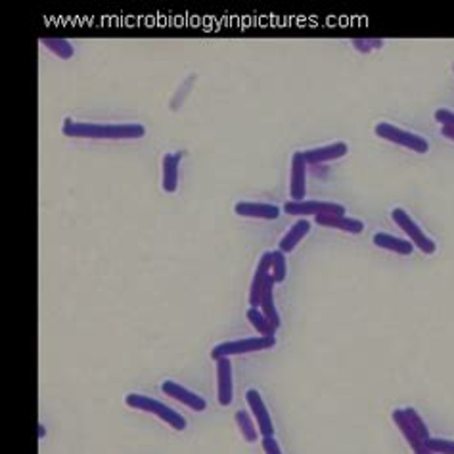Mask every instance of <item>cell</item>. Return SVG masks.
<instances>
[{
	"instance_id": "cell-12",
	"label": "cell",
	"mask_w": 454,
	"mask_h": 454,
	"mask_svg": "<svg viewBox=\"0 0 454 454\" xmlns=\"http://www.w3.org/2000/svg\"><path fill=\"white\" fill-rule=\"evenodd\" d=\"M234 213L246 219H263V221H277L282 209L274 203L264 202H238L234 205Z\"/></svg>"
},
{
	"instance_id": "cell-26",
	"label": "cell",
	"mask_w": 454,
	"mask_h": 454,
	"mask_svg": "<svg viewBox=\"0 0 454 454\" xmlns=\"http://www.w3.org/2000/svg\"><path fill=\"white\" fill-rule=\"evenodd\" d=\"M353 46H355L358 52H362V54H368L372 50L381 48V46H383V41H381V38H355V41H353Z\"/></svg>"
},
{
	"instance_id": "cell-31",
	"label": "cell",
	"mask_w": 454,
	"mask_h": 454,
	"mask_svg": "<svg viewBox=\"0 0 454 454\" xmlns=\"http://www.w3.org/2000/svg\"><path fill=\"white\" fill-rule=\"evenodd\" d=\"M46 437V428H44V423L38 422V439H44Z\"/></svg>"
},
{
	"instance_id": "cell-16",
	"label": "cell",
	"mask_w": 454,
	"mask_h": 454,
	"mask_svg": "<svg viewBox=\"0 0 454 454\" xmlns=\"http://www.w3.org/2000/svg\"><path fill=\"white\" fill-rule=\"evenodd\" d=\"M311 227H313V222L307 221V219H299L297 222H294V227L289 228L288 232L282 236V239H280L278 249L286 253V255L294 252L295 247L301 244V239L311 232Z\"/></svg>"
},
{
	"instance_id": "cell-1",
	"label": "cell",
	"mask_w": 454,
	"mask_h": 454,
	"mask_svg": "<svg viewBox=\"0 0 454 454\" xmlns=\"http://www.w3.org/2000/svg\"><path fill=\"white\" fill-rule=\"evenodd\" d=\"M63 135L69 138H91V140H140L146 136V127L142 123H93L63 119Z\"/></svg>"
},
{
	"instance_id": "cell-19",
	"label": "cell",
	"mask_w": 454,
	"mask_h": 454,
	"mask_svg": "<svg viewBox=\"0 0 454 454\" xmlns=\"http://www.w3.org/2000/svg\"><path fill=\"white\" fill-rule=\"evenodd\" d=\"M247 320H249V324L255 328L259 336H264V338H277V328L272 326L267 316L263 314V311L259 307H249L246 313Z\"/></svg>"
},
{
	"instance_id": "cell-11",
	"label": "cell",
	"mask_w": 454,
	"mask_h": 454,
	"mask_svg": "<svg viewBox=\"0 0 454 454\" xmlns=\"http://www.w3.org/2000/svg\"><path fill=\"white\" fill-rule=\"evenodd\" d=\"M217 362V399L221 406H230L234 401L232 362L230 358H219Z\"/></svg>"
},
{
	"instance_id": "cell-10",
	"label": "cell",
	"mask_w": 454,
	"mask_h": 454,
	"mask_svg": "<svg viewBox=\"0 0 454 454\" xmlns=\"http://www.w3.org/2000/svg\"><path fill=\"white\" fill-rule=\"evenodd\" d=\"M349 152V146L347 142H331V144H326V146L311 148V150H305L303 152V158L307 161V165H324L328 161H336L345 158Z\"/></svg>"
},
{
	"instance_id": "cell-5",
	"label": "cell",
	"mask_w": 454,
	"mask_h": 454,
	"mask_svg": "<svg viewBox=\"0 0 454 454\" xmlns=\"http://www.w3.org/2000/svg\"><path fill=\"white\" fill-rule=\"evenodd\" d=\"M391 219L393 222H395V225H397V227H399L406 236H408L412 246L418 247L423 255H433V253L437 252L435 242H433L428 234L423 232L422 228H420V225H416V221L406 213L405 209H401V207L393 209Z\"/></svg>"
},
{
	"instance_id": "cell-29",
	"label": "cell",
	"mask_w": 454,
	"mask_h": 454,
	"mask_svg": "<svg viewBox=\"0 0 454 454\" xmlns=\"http://www.w3.org/2000/svg\"><path fill=\"white\" fill-rule=\"evenodd\" d=\"M441 135L445 136V138H448V140L454 142V127H450V125H443Z\"/></svg>"
},
{
	"instance_id": "cell-28",
	"label": "cell",
	"mask_w": 454,
	"mask_h": 454,
	"mask_svg": "<svg viewBox=\"0 0 454 454\" xmlns=\"http://www.w3.org/2000/svg\"><path fill=\"white\" fill-rule=\"evenodd\" d=\"M435 119H437V123H441V127L443 125H450V127H454V111L453 110H447V108L437 110Z\"/></svg>"
},
{
	"instance_id": "cell-4",
	"label": "cell",
	"mask_w": 454,
	"mask_h": 454,
	"mask_svg": "<svg viewBox=\"0 0 454 454\" xmlns=\"http://www.w3.org/2000/svg\"><path fill=\"white\" fill-rule=\"evenodd\" d=\"M376 135L383 140L393 142V144L406 148L411 152H416V154H428L430 152V142L425 140L423 136L393 123H378L376 125Z\"/></svg>"
},
{
	"instance_id": "cell-17",
	"label": "cell",
	"mask_w": 454,
	"mask_h": 454,
	"mask_svg": "<svg viewBox=\"0 0 454 454\" xmlns=\"http://www.w3.org/2000/svg\"><path fill=\"white\" fill-rule=\"evenodd\" d=\"M372 242H374L376 247L399 253V255H412V252H414V246L411 244V239L397 238V236H393L389 232H376L372 236Z\"/></svg>"
},
{
	"instance_id": "cell-7",
	"label": "cell",
	"mask_w": 454,
	"mask_h": 454,
	"mask_svg": "<svg viewBox=\"0 0 454 454\" xmlns=\"http://www.w3.org/2000/svg\"><path fill=\"white\" fill-rule=\"evenodd\" d=\"M161 391L165 393L167 397H171L177 403H180V405L192 408L194 412H203L207 408V401L203 399L202 395H197V393H194L188 387L180 386L177 381L165 380L161 383Z\"/></svg>"
},
{
	"instance_id": "cell-3",
	"label": "cell",
	"mask_w": 454,
	"mask_h": 454,
	"mask_svg": "<svg viewBox=\"0 0 454 454\" xmlns=\"http://www.w3.org/2000/svg\"><path fill=\"white\" fill-rule=\"evenodd\" d=\"M277 345V338H264V336H255V338L232 339V341H222L211 349V358H230L236 355H247V353H259V351L272 349Z\"/></svg>"
},
{
	"instance_id": "cell-22",
	"label": "cell",
	"mask_w": 454,
	"mask_h": 454,
	"mask_svg": "<svg viewBox=\"0 0 454 454\" xmlns=\"http://www.w3.org/2000/svg\"><path fill=\"white\" fill-rule=\"evenodd\" d=\"M393 422H395V425L399 428V431L403 433V437H405L406 441H408V445L411 447H416V445H420V437L416 435V431L412 430V425L411 422H408V418H406L405 414V408H397V411H393Z\"/></svg>"
},
{
	"instance_id": "cell-13",
	"label": "cell",
	"mask_w": 454,
	"mask_h": 454,
	"mask_svg": "<svg viewBox=\"0 0 454 454\" xmlns=\"http://www.w3.org/2000/svg\"><path fill=\"white\" fill-rule=\"evenodd\" d=\"M270 263H272V252H264L257 264V270L253 274L252 288H249V307H259L261 305L264 286L270 280Z\"/></svg>"
},
{
	"instance_id": "cell-30",
	"label": "cell",
	"mask_w": 454,
	"mask_h": 454,
	"mask_svg": "<svg viewBox=\"0 0 454 454\" xmlns=\"http://www.w3.org/2000/svg\"><path fill=\"white\" fill-rule=\"evenodd\" d=\"M412 450H414V454H435L433 450H430V448L425 447L423 443H420L416 447H412Z\"/></svg>"
},
{
	"instance_id": "cell-24",
	"label": "cell",
	"mask_w": 454,
	"mask_h": 454,
	"mask_svg": "<svg viewBox=\"0 0 454 454\" xmlns=\"http://www.w3.org/2000/svg\"><path fill=\"white\" fill-rule=\"evenodd\" d=\"M405 414H406V418H408V422H411L412 430L416 431V435L420 437V441H422V443L428 441V439H430L431 435H430V430H428V425L423 423L422 416H420V414H418V412L414 411L412 406L405 408Z\"/></svg>"
},
{
	"instance_id": "cell-20",
	"label": "cell",
	"mask_w": 454,
	"mask_h": 454,
	"mask_svg": "<svg viewBox=\"0 0 454 454\" xmlns=\"http://www.w3.org/2000/svg\"><path fill=\"white\" fill-rule=\"evenodd\" d=\"M234 420H236V425H238L239 433H242V437H244L247 443L259 441L261 433H259V428H257V423H255V418H253L249 412L238 411L236 414H234Z\"/></svg>"
},
{
	"instance_id": "cell-18",
	"label": "cell",
	"mask_w": 454,
	"mask_h": 454,
	"mask_svg": "<svg viewBox=\"0 0 454 454\" xmlns=\"http://www.w3.org/2000/svg\"><path fill=\"white\" fill-rule=\"evenodd\" d=\"M274 284L277 282H274L272 277H270V280L267 282V286H264V292H263V297H261V305H259V309L263 311L264 316H267V319L272 322V326L278 330V328L282 326V319H280L277 303H274Z\"/></svg>"
},
{
	"instance_id": "cell-8",
	"label": "cell",
	"mask_w": 454,
	"mask_h": 454,
	"mask_svg": "<svg viewBox=\"0 0 454 454\" xmlns=\"http://www.w3.org/2000/svg\"><path fill=\"white\" fill-rule=\"evenodd\" d=\"M307 161L303 152H295L292 155V178H289V196L292 202H303L307 194Z\"/></svg>"
},
{
	"instance_id": "cell-14",
	"label": "cell",
	"mask_w": 454,
	"mask_h": 454,
	"mask_svg": "<svg viewBox=\"0 0 454 454\" xmlns=\"http://www.w3.org/2000/svg\"><path fill=\"white\" fill-rule=\"evenodd\" d=\"M316 225L324 228H334V230H341L347 234H362L364 232V222L361 219L347 215H319L314 217Z\"/></svg>"
},
{
	"instance_id": "cell-23",
	"label": "cell",
	"mask_w": 454,
	"mask_h": 454,
	"mask_svg": "<svg viewBox=\"0 0 454 454\" xmlns=\"http://www.w3.org/2000/svg\"><path fill=\"white\" fill-rule=\"evenodd\" d=\"M270 277L277 284H282L288 277V263H286V253L280 249L272 252V263H270Z\"/></svg>"
},
{
	"instance_id": "cell-27",
	"label": "cell",
	"mask_w": 454,
	"mask_h": 454,
	"mask_svg": "<svg viewBox=\"0 0 454 454\" xmlns=\"http://www.w3.org/2000/svg\"><path fill=\"white\" fill-rule=\"evenodd\" d=\"M261 445H263L264 454H282V448L274 437H261Z\"/></svg>"
},
{
	"instance_id": "cell-25",
	"label": "cell",
	"mask_w": 454,
	"mask_h": 454,
	"mask_svg": "<svg viewBox=\"0 0 454 454\" xmlns=\"http://www.w3.org/2000/svg\"><path fill=\"white\" fill-rule=\"evenodd\" d=\"M425 447L433 450L435 454H454V441L453 439H441V437H430L423 443Z\"/></svg>"
},
{
	"instance_id": "cell-6",
	"label": "cell",
	"mask_w": 454,
	"mask_h": 454,
	"mask_svg": "<svg viewBox=\"0 0 454 454\" xmlns=\"http://www.w3.org/2000/svg\"><path fill=\"white\" fill-rule=\"evenodd\" d=\"M282 211L286 215L295 217H319V215H345V205L338 202H322V200H303V202H286Z\"/></svg>"
},
{
	"instance_id": "cell-2",
	"label": "cell",
	"mask_w": 454,
	"mask_h": 454,
	"mask_svg": "<svg viewBox=\"0 0 454 454\" xmlns=\"http://www.w3.org/2000/svg\"><path fill=\"white\" fill-rule=\"evenodd\" d=\"M125 403H127L129 408L154 414L155 418H160L161 422L167 423L172 430L185 431L186 425H188L186 418L182 416L180 412L171 408V406L163 405L161 401L154 399V397H148V395H142V393H129V395L125 397Z\"/></svg>"
},
{
	"instance_id": "cell-15",
	"label": "cell",
	"mask_w": 454,
	"mask_h": 454,
	"mask_svg": "<svg viewBox=\"0 0 454 454\" xmlns=\"http://www.w3.org/2000/svg\"><path fill=\"white\" fill-rule=\"evenodd\" d=\"M178 165L180 154H165L161 161V186L167 194L178 190Z\"/></svg>"
},
{
	"instance_id": "cell-21",
	"label": "cell",
	"mask_w": 454,
	"mask_h": 454,
	"mask_svg": "<svg viewBox=\"0 0 454 454\" xmlns=\"http://www.w3.org/2000/svg\"><path fill=\"white\" fill-rule=\"evenodd\" d=\"M41 44H43L44 48H48L52 54L58 56L60 60H69V58H73L75 54V46L69 43V41H66V38L44 37L41 38Z\"/></svg>"
},
{
	"instance_id": "cell-9",
	"label": "cell",
	"mask_w": 454,
	"mask_h": 454,
	"mask_svg": "<svg viewBox=\"0 0 454 454\" xmlns=\"http://www.w3.org/2000/svg\"><path fill=\"white\" fill-rule=\"evenodd\" d=\"M247 406L252 408V414L255 418V423H257L259 433L261 437H274V425H272V418H270V412L264 405L263 397L257 389H249L246 393Z\"/></svg>"
}]
</instances>
